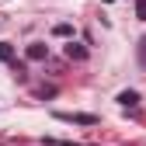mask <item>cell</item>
I'll return each instance as SVG.
<instances>
[{"mask_svg": "<svg viewBox=\"0 0 146 146\" xmlns=\"http://www.w3.org/2000/svg\"><path fill=\"white\" fill-rule=\"evenodd\" d=\"M0 59H4V63H14V45L11 42H0Z\"/></svg>", "mask_w": 146, "mask_h": 146, "instance_id": "cell-5", "label": "cell"}, {"mask_svg": "<svg viewBox=\"0 0 146 146\" xmlns=\"http://www.w3.org/2000/svg\"><path fill=\"white\" fill-rule=\"evenodd\" d=\"M118 104L122 108H136L139 104V94H136V90H122V94H118Z\"/></svg>", "mask_w": 146, "mask_h": 146, "instance_id": "cell-3", "label": "cell"}, {"mask_svg": "<svg viewBox=\"0 0 146 146\" xmlns=\"http://www.w3.org/2000/svg\"><path fill=\"white\" fill-rule=\"evenodd\" d=\"M52 31H56V35H59V38H70V31H73V28H70V25H56V28H52Z\"/></svg>", "mask_w": 146, "mask_h": 146, "instance_id": "cell-7", "label": "cell"}, {"mask_svg": "<svg viewBox=\"0 0 146 146\" xmlns=\"http://www.w3.org/2000/svg\"><path fill=\"white\" fill-rule=\"evenodd\" d=\"M66 56L80 63V59H87V49H84V45H77V42H70V45H66Z\"/></svg>", "mask_w": 146, "mask_h": 146, "instance_id": "cell-4", "label": "cell"}, {"mask_svg": "<svg viewBox=\"0 0 146 146\" xmlns=\"http://www.w3.org/2000/svg\"><path fill=\"white\" fill-rule=\"evenodd\" d=\"M25 56H28L31 63H38V59H45V56H49V45H42V42H31V45L25 49Z\"/></svg>", "mask_w": 146, "mask_h": 146, "instance_id": "cell-2", "label": "cell"}, {"mask_svg": "<svg viewBox=\"0 0 146 146\" xmlns=\"http://www.w3.org/2000/svg\"><path fill=\"white\" fill-rule=\"evenodd\" d=\"M104 4H111V0H104Z\"/></svg>", "mask_w": 146, "mask_h": 146, "instance_id": "cell-8", "label": "cell"}, {"mask_svg": "<svg viewBox=\"0 0 146 146\" xmlns=\"http://www.w3.org/2000/svg\"><path fill=\"white\" fill-rule=\"evenodd\" d=\"M56 118H59V122H77V125H94V122H98L94 115H80V111H73V115H70V111H56Z\"/></svg>", "mask_w": 146, "mask_h": 146, "instance_id": "cell-1", "label": "cell"}, {"mask_svg": "<svg viewBox=\"0 0 146 146\" xmlns=\"http://www.w3.org/2000/svg\"><path fill=\"white\" fill-rule=\"evenodd\" d=\"M136 17H139V21H146V0H136Z\"/></svg>", "mask_w": 146, "mask_h": 146, "instance_id": "cell-6", "label": "cell"}]
</instances>
